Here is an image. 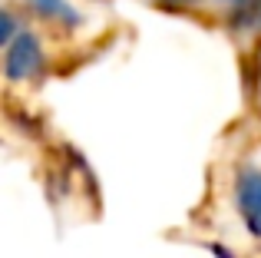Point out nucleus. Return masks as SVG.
Listing matches in <instances>:
<instances>
[{
	"instance_id": "f03ea898",
	"label": "nucleus",
	"mask_w": 261,
	"mask_h": 258,
	"mask_svg": "<svg viewBox=\"0 0 261 258\" xmlns=\"http://www.w3.org/2000/svg\"><path fill=\"white\" fill-rule=\"evenodd\" d=\"M235 205L251 239H261V169L242 166L235 172Z\"/></svg>"
},
{
	"instance_id": "7ed1b4c3",
	"label": "nucleus",
	"mask_w": 261,
	"mask_h": 258,
	"mask_svg": "<svg viewBox=\"0 0 261 258\" xmlns=\"http://www.w3.org/2000/svg\"><path fill=\"white\" fill-rule=\"evenodd\" d=\"M27 7H30V13L40 20V23H46L50 30H76L80 27V10L70 4V0H23Z\"/></svg>"
},
{
	"instance_id": "20e7f679",
	"label": "nucleus",
	"mask_w": 261,
	"mask_h": 258,
	"mask_svg": "<svg viewBox=\"0 0 261 258\" xmlns=\"http://www.w3.org/2000/svg\"><path fill=\"white\" fill-rule=\"evenodd\" d=\"M23 30H27V27H23V17H20L13 7H7V4L0 7V53H4Z\"/></svg>"
},
{
	"instance_id": "39448f33",
	"label": "nucleus",
	"mask_w": 261,
	"mask_h": 258,
	"mask_svg": "<svg viewBox=\"0 0 261 258\" xmlns=\"http://www.w3.org/2000/svg\"><path fill=\"white\" fill-rule=\"evenodd\" d=\"M159 7H166V10H178V13H192L198 10L202 4H208V0H155Z\"/></svg>"
},
{
	"instance_id": "f257e3e1",
	"label": "nucleus",
	"mask_w": 261,
	"mask_h": 258,
	"mask_svg": "<svg viewBox=\"0 0 261 258\" xmlns=\"http://www.w3.org/2000/svg\"><path fill=\"white\" fill-rule=\"evenodd\" d=\"M4 80L7 83H37L43 80L46 66H50V53H46V43L37 30H23L10 46L4 50Z\"/></svg>"
}]
</instances>
